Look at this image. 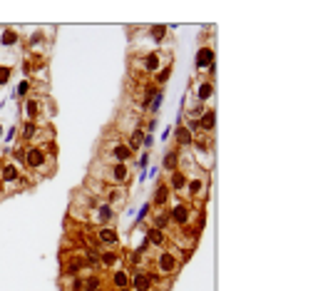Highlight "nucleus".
Returning a JSON list of instances; mask_svg holds the SVG:
<instances>
[{"label": "nucleus", "mask_w": 323, "mask_h": 291, "mask_svg": "<svg viewBox=\"0 0 323 291\" xmlns=\"http://www.w3.org/2000/svg\"><path fill=\"white\" fill-rule=\"evenodd\" d=\"M154 266H157V274H159V276H174V274L179 271V256H177L174 251H162V254L157 256Z\"/></svg>", "instance_id": "f257e3e1"}, {"label": "nucleus", "mask_w": 323, "mask_h": 291, "mask_svg": "<svg viewBox=\"0 0 323 291\" xmlns=\"http://www.w3.org/2000/svg\"><path fill=\"white\" fill-rule=\"evenodd\" d=\"M192 217H194V209L189 202H177V204L172 207V212H169V221H172L174 226H189Z\"/></svg>", "instance_id": "f03ea898"}, {"label": "nucleus", "mask_w": 323, "mask_h": 291, "mask_svg": "<svg viewBox=\"0 0 323 291\" xmlns=\"http://www.w3.org/2000/svg\"><path fill=\"white\" fill-rule=\"evenodd\" d=\"M154 281H157V276L152 271H144V269H134L129 274V284L134 286V291H152Z\"/></svg>", "instance_id": "7ed1b4c3"}, {"label": "nucleus", "mask_w": 323, "mask_h": 291, "mask_svg": "<svg viewBox=\"0 0 323 291\" xmlns=\"http://www.w3.org/2000/svg\"><path fill=\"white\" fill-rule=\"evenodd\" d=\"M48 159H50V154H48L43 147H30V149H25V164H28L30 169L43 172L45 164H48Z\"/></svg>", "instance_id": "20e7f679"}, {"label": "nucleus", "mask_w": 323, "mask_h": 291, "mask_svg": "<svg viewBox=\"0 0 323 291\" xmlns=\"http://www.w3.org/2000/svg\"><path fill=\"white\" fill-rule=\"evenodd\" d=\"M0 177H3V184H5L8 192H10V189H18V187H20V179H23V174H20V169L15 167V162H5L3 169H0Z\"/></svg>", "instance_id": "39448f33"}, {"label": "nucleus", "mask_w": 323, "mask_h": 291, "mask_svg": "<svg viewBox=\"0 0 323 291\" xmlns=\"http://www.w3.org/2000/svg\"><path fill=\"white\" fill-rule=\"evenodd\" d=\"M115 209L110 207V204H95L92 209H90V217H92V221H97V224H102V226H110V221L115 219Z\"/></svg>", "instance_id": "423d86ee"}, {"label": "nucleus", "mask_w": 323, "mask_h": 291, "mask_svg": "<svg viewBox=\"0 0 323 291\" xmlns=\"http://www.w3.org/2000/svg\"><path fill=\"white\" fill-rule=\"evenodd\" d=\"M105 179L112 182V184H117V187L127 184L129 182V167L127 164H112V167L107 169V177H105Z\"/></svg>", "instance_id": "0eeeda50"}, {"label": "nucleus", "mask_w": 323, "mask_h": 291, "mask_svg": "<svg viewBox=\"0 0 323 291\" xmlns=\"http://www.w3.org/2000/svg\"><path fill=\"white\" fill-rule=\"evenodd\" d=\"M105 197H107V202L105 204H110L115 212L127 202V192H125V187H107V192H105Z\"/></svg>", "instance_id": "6e6552de"}, {"label": "nucleus", "mask_w": 323, "mask_h": 291, "mask_svg": "<svg viewBox=\"0 0 323 291\" xmlns=\"http://www.w3.org/2000/svg\"><path fill=\"white\" fill-rule=\"evenodd\" d=\"M187 192L192 199H201L206 194V177H187Z\"/></svg>", "instance_id": "1a4fd4ad"}, {"label": "nucleus", "mask_w": 323, "mask_h": 291, "mask_svg": "<svg viewBox=\"0 0 323 291\" xmlns=\"http://www.w3.org/2000/svg\"><path fill=\"white\" fill-rule=\"evenodd\" d=\"M144 244L147 246H164L167 244V234L162 231V229H154V226H149L147 231H144Z\"/></svg>", "instance_id": "9d476101"}, {"label": "nucleus", "mask_w": 323, "mask_h": 291, "mask_svg": "<svg viewBox=\"0 0 323 291\" xmlns=\"http://www.w3.org/2000/svg\"><path fill=\"white\" fill-rule=\"evenodd\" d=\"M97 241H100V244H105V246H117V241H120L117 229H112V226H102V229L97 231Z\"/></svg>", "instance_id": "9b49d317"}, {"label": "nucleus", "mask_w": 323, "mask_h": 291, "mask_svg": "<svg viewBox=\"0 0 323 291\" xmlns=\"http://www.w3.org/2000/svg\"><path fill=\"white\" fill-rule=\"evenodd\" d=\"M196 68L199 70H204V68H214V50L211 48H201L199 50V55H196Z\"/></svg>", "instance_id": "f8f14e48"}, {"label": "nucleus", "mask_w": 323, "mask_h": 291, "mask_svg": "<svg viewBox=\"0 0 323 291\" xmlns=\"http://www.w3.org/2000/svg\"><path fill=\"white\" fill-rule=\"evenodd\" d=\"M169 189H174V192H184L187 189V174L182 172V169H174L172 172V177H169V184H167Z\"/></svg>", "instance_id": "ddd939ff"}, {"label": "nucleus", "mask_w": 323, "mask_h": 291, "mask_svg": "<svg viewBox=\"0 0 323 291\" xmlns=\"http://www.w3.org/2000/svg\"><path fill=\"white\" fill-rule=\"evenodd\" d=\"M110 152H112V157L117 159V164H125L127 159H132V154H134L127 145H112L110 147Z\"/></svg>", "instance_id": "4468645a"}, {"label": "nucleus", "mask_w": 323, "mask_h": 291, "mask_svg": "<svg viewBox=\"0 0 323 291\" xmlns=\"http://www.w3.org/2000/svg\"><path fill=\"white\" fill-rule=\"evenodd\" d=\"M199 125H201V130H204V132L209 135V132L214 130V125H216V115H214V110H206V112L201 115Z\"/></svg>", "instance_id": "2eb2a0df"}, {"label": "nucleus", "mask_w": 323, "mask_h": 291, "mask_svg": "<svg viewBox=\"0 0 323 291\" xmlns=\"http://www.w3.org/2000/svg\"><path fill=\"white\" fill-rule=\"evenodd\" d=\"M159 65H162V55H159V53H152V55L144 58V73L147 75H152Z\"/></svg>", "instance_id": "dca6fc26"}, {"label": "nucleus", "mask_w": 323, "mask_h": 291, "mask_svg": "<svg viewBox=\"0 0 323 291\" xmlns=\"http://www.w3.org/2000/svg\"><path fill=\"white\" fill-rule=\"evenodd\" d=\"M38 112H40V102H38L35 97H28V102H25V115H28V122H35Z\"/></svg>", "instance_id": "f3484780"}, {"label": "nucleus", "mask_w": 323, "mask_h": 291, "mask_svg": "<svg viewBox=\"0 0 323 291\" xmlns=\"http://www.w3.org/2000/svg\"><path fill=\"white\" fill-rule=\"evenodd\" d=\"M169 192H172V189H169L167 184H159L157 192H154V204H157V207H164V204L169 202Z\"/></svg>", "instance_id": "a211bd4d"}, {"label": "nucleus", "mask_w": 323, "mask_h": 291, "mask_svg": "<svg viewBox=\"0 0 323 291\" xmlns=\"http://www.w3.org/2000/svg\"><path fill=\"white\" fill-rule=\"evenodd\" d=\"M120 261V254L115 251V249H110V251H105V254H100V264L105 266V269H112L115 264Z\"/></svg>", "instance_id": "6ab92c4d"}, {"label": "nucleus", "mask_w": 323, "mask_h": 291, "mask_svg": "<svg viewBox=\"0 0 323 291\" xmlns=\"http://www.w3.org/2000/svg\"><path fill=\"white\" fill-rule=\"evenodd\" d=\"M112 286H117V289H129V271H125V269L115 271V276H112Z\"/></svg>", "instance_id": "aec40b11"}, {"label": "nucleus", "mask_w": 323, "mask_h": 291, "mask_svg": "<svg viewBox=\"0 0 323 291\" xmlns=\"http://www.w3.org/2000/svg\"><path fill=\"white\" fill-rule=\"evenodd\" d=\"M169 224H172V221H169V212H157L154 219H152V226H154V229H162V231H164Z\"/></svg>", "instance_id": "412c9836"}, {"label": "nucleus", "mask_w": 323, "mask_h": 291, "mask_svg": "<svg viewBox=\"0 0 323 291\" xmlns=\"http://www.w3.org/2000/svg\"><path fill=\"white\" fill-rule=\"evenodd\" d=\"M142 142H144V132H142L139 127H134V130L129 132V142H127V147L132 149V152H134V149L142 145Z\"/></svg>", "instance_id": "4be33fe9"}, {"label": "nucleus", "mask_w": 323, "mask_h": 291, "mask_svg": "<svg viewBox=\"0 0 323 291\" xmlns=\"http://www.w3.org/2000/svg\"><path fill=\"white\" fill-rule=\"evenodd\" d=\"M177 142H179L182 147L192 145V142H194V135L189 132V130H187V127H179V130H177Z\"/></svg>", "instance_id": "5701e85b"}, {"label": "nucleus", "mask_w": 323, "mask_h": 291, "mask_svg": "<svg viewBox=\"0 0 323 291\" xmlns=\"http://www.w3.org/2000/svg\"><path fill=\"white\" fill-rule=\"evenodd\" d=\"M177 164H179V152H169V154L164 157V169H167V172H174Z\"/></svg>", "instance_id": "b1692460"}, {"label": "nucleus", "mask_w": 323, "mask_h": 291, "mask_svg": "<svg viewBox=\"0 0 323 291\" xmlns=\"http://www.w3.org/2000/svg\"><path fill=\"white\" fill-rule=\"evenodd\" d=\"M211 92H214V82H201L199 85V100L201 102H206L211 97Z\"/></svg>", "instance_id": "393cba45"}, {"label": "nucleus", "mask_w": 323, "mask_h": 291, "mask_svg": "<svg viewBox=\"0 0 323 291\" xmlns=\"http://www.w3.org/2000/svg\"><path fill=\"white\" fill-rule=\"evenodd\" d=\"M0 43H3V45H8V48H10V45H15V43H18V33H15V30H5V33H3V38H0Z\"/></svg>", "instance_id": "a878e982"}, {"label": "nucleus", "mask_w": 323, "mask_h": 291, "mask_svg": "<svg viewBox=\"0 0 323 291\" xmlns=\"http://www.w3.org/2000/svg\"><path fill=\"white\" fill-rule=\"evenodd\" d=\"M38 135V125L35 122H25V127H23V140H33Z\"/></svg>", "instance_id": "bb28decb"}, {"label": "nucleus", "mask_w": 323, "mask_h": 291, "mask_svg": "<svg viewBox=\"0 0 323 291\" xmlns=\"http://www.w3.org/2000/svg\"><path fill=\"white\" fill-rule=\"evenodd\" d=\"M100 289V279L97 276H87L85 284H82V291H97Z\"/></svg>", "instance_id": "cd10ccee"}, {"label": "nucleus", "mask_w": 323, "mask_h": 291, "mask_svg": "<svg viewBox=\"0 0 323 291\" xmlns=\"http://www.w3.org/2000/svg\"><path fill=\"white\" fill-rule=\"evenodd\" d=\"M164 33H167V28L164 25H157V28H152V38L159 43V40H164Z\"/></svg>", "instance_id": "c85d7f7f"}, {"label": "nucleus", "mask_w": 323, "mask_h": 291, "mask_svg": "<svg viewBox=\"0 0 323 291\" xmlns=\"http://www.w3.org/2000/svg\"><path fill=\"white\" fill-rule=\"evenodd\" d=\"M13 75V70L8 68V65H0V85H5L8 82V77Z\"/></svg>", "instance_id": "c756f323"}, {"label": "nucleus", "mask_w": 323, "mask_h": 291, "mask_svg": "<svg viewBox=\"0 0 323 291\" xmlns=\"http://www.w3.org/2000/svg\"><path fill=\"white\" fill-rule=\"evenodd\" d=\"M204 224H206V214H204V212H201V214H199V217H196V234H199V231H201V229H204Z\"/></svg>", "instance_id": "7c9ffc66"}, {"label": "nucleus", "mask_w": 323, "mask_h": 291, "mask_svg": "<svg viewBox=\"0 0 323 291\" xmlns=\"http://www.w3.org/2000/svg\"><path fill=\"white\" fill-rule=\"evenodd\" d=\"M169 70H172V68H164L162 73L157 75V80H159V82H167V77H169Z\"/></svg>", "instance_id": "2f4dec72"}, {"label": "nucleus", "mask_w": 323, "mask_h": 291, "mask_svg": "<svg viewBox=\"0 0 323 291\" xmlns=\"http://www.w3.org/2000/svg\"><path fill=\"white\" fill-rule=\"evenodd\" d=\"M28 90H30L28 82H20V85H18V95H28Z\"/></svg>", "instance_id": "473e14b6"}, {"label": "nucleus", "mask_w": 323, "mask_h": 291, "mask_svg": "<svg viewBox=\"0 0 323 291\" xmlns=\"http://www.w3.org/2000/svg\"><path fill=\"white\" fill-rule=\"evenodd\" d=\"M147 214H149V204H144V207H142V212H139V217L137 219H144Z\"/></svg>", "instance_id": "72a5a7b5"}, {"label": "nucleus", "mask_w": 323, "mask_h": 291, "mask_svg": "<svg viewBox=\"0 0 323 291\" xmlns=\"http://www.w3.org/2000/svg\"><path fill=\"white\" fill-rule=\"evenodd\" d=\"M3 164H5V162H3V157H0V169H3Z\"/></svg>", "instance_id": "f704fd0d"}, {"label": "nucleus", "mask_w": 323, "mask_h": 291, "mask_svg": "<svg viewBox=\"0 0 323 291\" xmlns=\"http://www.w3.org/2000/svg\"><path fill=\"white\" fill-rule=\"evenodd\" d=\"M120 291H132V289H120Z\"/></svg>", "instance_id": "c9c22d12"}, {"label": "nucleus", "mask_w": 323, "mask_h": 291, "mask_svg": "<svg viewBox=\"0 0 323 291\" xmlns=\"http://www.w3.org/2000/svg\"><path fill=\"white\" fill-rule=\"evenodd\" d=\"M97 291H102V289H97Z\"/></svg>", "instance_id": "e433bc0d"}]
</instances>
